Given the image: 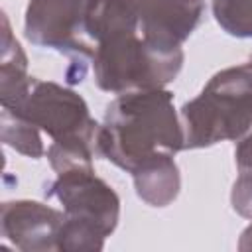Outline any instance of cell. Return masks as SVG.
Segmentation results:
<instances>
[{"label": "cell", "instance_id": "277c9868", "mask_svg": "<svg viewBox=\"0 0 252 252\" xmlns=\"http://www.w3.org/2000/svg\"><path fill=\"white\" fill-rule=\"evenodd\" d=\"M185 61L183 49L158 51L138 32H120L94 45L93 73L100 91L126 94L163 89L179 75Z\"/></svg>", "mask_w": 252, "mask_h": 252}, {"label": "cell", "instance_id": "7c38bea8", "mask_svg": "<svg viewBox=\"0 0 252 252\" xmlns=\"http://www.w3.org/2000/svg\"><path fill=\"white\" fill-rule=\"evenodd\" d=\"M213 16L228 35L252 39V0H213Z\"/></svg>", "mask_w": 252, "mask_h": 252}, {"label": "cell", "instance_id": "6da1fadb", "mask_svg": "<svg viewBox=\"0 0 252 252\" xmlns=\"http://www.w3.org/2000/svg\"><path fill=\"white\" fill-rule=\"evenodd\" d=\"M183 144L185 136L173 106V93L150 89L118 94L106 106L94 150L96 156L134 173L156 158L175 156Z\"/></svg>", "mask_w": 252, "mask_h": 252}, {"label": "cell", "instance_id": "8fae6325", "mask_svg": "<svg viewBox=\"0 0 252 252\" xmlns=\"http://www.w3.org/2000/svg\"><path fill=\"white\" fill-rule=\"evenodd\" d=\"M0 130H2V142L10 148H14L18 154L26 158H41L47 150L41 140V130L35 128L26 118L2 108L0 112Z\"/></svg>", "mask_w": 252, "mask_h": 252}, {"label": "cell", "instance_id": "9c48e42d", "mask_svg": "<svg viewBox=\"0 0 252 252\" xmlns=\"http://www.w3.org/2000/svg\"><path fill=\"white\" fill-rule=\"evenodd\" d=\"M136 195L150 207L171 205L181 189V175L173 156L156 158L132 173Z\"/></svg>", "mask_w": 252, "mask_h": 252}, {"label": "cell", "instance_id": "4fadbf2b", "mask_svg": "<svg viewBox=\"0 0 252 252\" xmlns=\"http://www.w3.org/2000/svg\"><path fill=\"white\" fill-rule=\"evenodd\" d=\"M47 159L55 173L73 169H93V158L96 156L93 146L87 144H57L51 142L47 148Z\"/></svg>", "mask_w": 252, "mask_h": 252}, {"label": "cell", "instance_id": "ba28073f", "mask_svg": "<svg viewBox=\"0 0 252 252\" xmlns=\"http://www.w3.org/2000/svg\"><path fill=\"white\" fill-rule=\"evenodd\" d=\"M65 213L37 201H4L2 236L22 252H59V232Z\"/></svg>", "mask_w": 252, "mask_h": 252}, {"label": "cell", "instance_id": "2e32d148", "mask_svg": "<svg viewBox=\"0 0 252 252\" xmlns=\"http://www.w3.org/2000/svg\"><path fill=\"white\" fill-rule=\"evenodd\" d=\"M238 250L240 252H252V222L242 230L238 238Z\"/></svg>", "mask_w": 252, "mask_h": 252}, {"label": "cell", "instance_id": "8992f818", "mask_svg": "<svg viewBox=\"0 0 252 252\" xmlns=\"http://www.w3.org/2000/svg\"><path fill=\"white\" fill-rule=\"evenodd\" d=\"M89 4L91 0H30L24 18L26 39L67 55L73 65L85 69V61L94 55V43L85 35Z\"/></svg>", "mask_w": 252, "mask_h": 252}, {"label": "cell", "instance_id": "5bb4252c", "mask_svg": "<svg viewBox=\"0 0 252 252\" xmlns=\"http://www.w3.org/2000/svg\"><path fill=\"white\" fill-rule=\"evenodd\" d=\"M230 205L240 217L252 219V169L238 171L230 191Z\"/></svg>", "mask_w": 252, "mask_h": 252}, {"label": "cell", "instance_id": "52a82bcc", "mask_svg": "<svg viewBox=\"0 0 252 252\" xmlns=\"http://www.w3.org/2000/svg\"><path fill=\"white\" fill-rule=\"evenodd\" d=\"M140 37L158 51H177L205 14L203 0H134Z\"/></svg>", "mask_w": 252, "mask_h": 252}, {"label": "cell", "instance_id": "9a60e30c", "mask_svg": "<svg viewBox=\"0 0 252 252\" xmlns=\"http://www.w3.org/2000/svg\"><path fill=\"white\" fill-rule=\"evenodd\" d=\"M234 161H236L238 171L252 169V132L238 140L236 150H234Z\"/></svg>", "mask_w": 252, "mask_h": 252}, {"label": "cell", "instance_id": "5b68a950", "mask_svg": "<svg viewBox=\"0 0 252 252\" xmlns=\"http://www.w3.org/2000/svg\"><path fill=\"white\" fill-rule=\"evenodd\" d=\"M2 108L32 122L51 142L87 144L94 148L100 124L91 116L85 98L63 85L32 77L24 94Z\"/></svg>", "mask_w": 252, "mask_h": 252}, {"label": "cell", "instance_id": "30bf717a", "mask_svg": "<svg viewBox=\"0 0 252 252\" xmlns=\"http://www.w3.org/2000/svg\"><path fill=\"white\" fill-rule=\"evenodd\" d=\"M120 32H138L134 0H91L85 16V35L94 45Z\"/></svg>", "mask_w": 252, "mask_h": 252}, {"label": "cell", "instance_id": "7a4b0ae2", "mask_svg": "<svg viewBox=\"0 0 252 252\" xmlns=\"http://www.w3.org/2000/svg\"><path fill=\"white\" fill-rule=\"evenodd\" d=\"M183 150L238 142L252 132V61L215 73L203 91L179 110Z\"/></svg>", "mask_w": 252, "mask_h": 252}, {"label": "cell", "instance_id": "3957f363", "mask_svg": "<svg viewBox=\"0 0 252 252\" xmlns=\"http://www.w3.org/2000/svg\"><path fill=\"white\" fill-rule=\"evenodd\" d=\"M45 197L63 205L59 252H98L120 220V197L94 169L57 173Z\"/></svg>", "mask_w": 252, "mask_h": 252}, {"label": "cell", "instance_id": "e0dca14e", "mask_svg": "<svg viewBox=\"0 0 252 252\" xmlns=\"http://www.w3.org/2000/svg\"><path fill=\"white\" fill-rule=\"evenodd\" d=\"M250 61H252V57H250Z\"/></svg>", "mask_w": 252, "mask_h": 252}]
</instances>
